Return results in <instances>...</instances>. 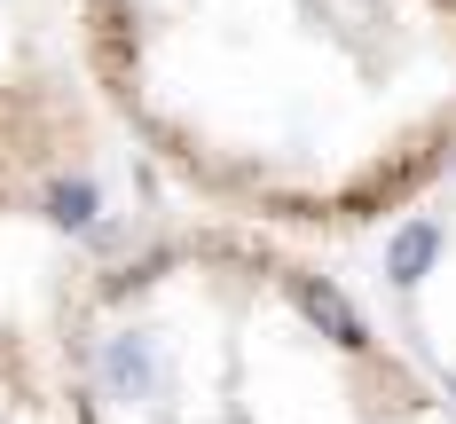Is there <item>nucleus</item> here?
Here are the masks:
<instances>
[{
  "mask_svg": "<svg viewBox=\"0 0 456 424\" xmlns=\"http://www.w3.org/2000/svg\"><path fill=\"white\" fill-rule=\"evenodd\" d=\"M291 299H299V315H307L330 346H346V354H354V346H370V338H362V315L346 307V291H330L322 276H291Z\"/></svg>",
  "mask_w": 456,
  "mask_h": 424,
  "instance_id": "f257e3e1",
  "label": "nucleus"
},
{
  "mask_svg": "<svg viewBox=\"0 0 456 424\" xmlns=\"http://www.w3.org/2000/svg\"><path fill=\"white\" fill-rule=\"evenodd\" d=\"M441 244H449L441 220H410V228H394V236H386V276L402 283V291L425 283V276H433V260H441Z\"/></svg>",
  "mask_w": 456,
  "mask_h": 424,
  "instance_id": "f03ea898",
  "label": "nucleus"
},
{
  "mask_svg": "<svg viewBox=\"0 0 456 424\" xmlns=\"http://www.w3.org/2000/svg\"><path fill=\"white\" fill-rule=\"evenodd\" d=\"M102 370H110V385H118V393H158V385H166L158 346H150V338H118V346L102 354Z\"/></svg>",
  "mask_w": 456,
  "mask_h": 424,
  "instance_id": "7ed1b4c3",
  "label": "nucleus"
},
{
  "mask_svg": "<svg viewBox=\"0 0 456 424\" xmlns=\"http://www.w3.org/2000/svg\"><path fill=\"white\" fill-rule=\"evenodd\" d=\"M47 212H55L63 228H87L94 220V181H55L47 188Z\"/></svg>",
  "mask_w": 456,
  "mask_h": 424,
  "instance_id": "20e7f679",
  "label": "nucleus"
}]
</instances>
